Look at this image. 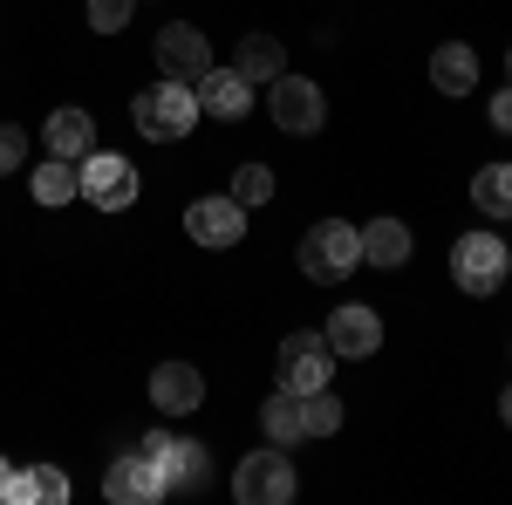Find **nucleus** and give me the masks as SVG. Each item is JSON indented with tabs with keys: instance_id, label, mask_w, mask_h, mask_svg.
<instances>
[{
	"instance_id": "obj_1",
	"label": "nucleus",
	"mask_w": 512,
	"mask_h": 505,
	"mask_svg": "<svg viewBox=\"0 0 512 505\" xmlns=\"http://www.w3.org/2000/svg\"><path fill=\"white\" fill-rule=\"evenodd\" d=\"M130 117H137V137H151V144H178V137H192V123H198L192 82L158 76L137 103H130Z\"/></svg>"
},
{
	"instance_id": "obj_2",
	"label": "nucleus",
	"mask_w": 512,
	"mask_h": 505,
	"mask_svg": "<svg viewBox=\"0 0 512 505\" xmlns=\"http://www.w3.org/2000/svg\"><path fill=\"white\" fill-rule=\"evenodd\" d=\"M355 267H362V226H349V219L308 226V239H301V273H308L315 287H335V280H349Z\"/></svg>"
},
{
	"instance_id": "obj_3",
	"label": "nucleus",
	"mask_w": 512,
	"mask_h": 505,
	"mask_svg": "<svg viewBox=\"0 0 512 505\" xmlns=\"http://www.w3.org/2000/svg\"><path fill=\"white\" fill-rule=\"evenodd\" d=\"M512 273V253L499 233H465L458 246H451V280H458V294H472V301H485V294H499Z\"/></svg>"
},
{
	"instance_id": "obj_4",
	"label": "nucleus",
	"mask_w": 512,
	"mask_h": 505,
	"mask_svg": "<svg viewBox=\"0 0 512 505\" xmlns=\"http://www.w3.org/2000/svg\"><path fill=\"white\" fill-rule=\"evenodd\" d=\"M294 465H287V444H267V451H253V458H239L233 471V499L239 505H287L294 499Z\"/></svg>"
},
{
	"instance_id": "obj_5",
	"label": "nucleus",
	"mask_w": 512,
	"mask_h": 505,
	"mask_svg": "<svg viewBox=\"0 0 512 505\" xmlns=\"http://www.w3.org/2000/svg\"><path fill=\"white\" fill-rule=\"evenodd\" d=\"M267 110H274V130H287V137H315L321 123H328V96H321L308 76H287V69H280V76L267 82Z\"/></svg>"
},
{
	"instance_id": "obj_6",
	"label": "nucleus",
	"mask_w": 512,
	"mask_h": 505,
	"mask_svg": "<svg viewBox=\"0 0 512 505\" xmlns=\"http://www.w3.org/2000/svg\"><path fill=\"white\" fill-rule=\"evenodd\" d=\"M82 178V198L96 205V212H123V205H137V164L117 151H89L76 164Z\"/></svg>"
},
{
	"instance_id": "obj_7",
	"label": "nucleus",
	"mask_w": 512,
	"mask_h": 505,
	"mask_svg": "<svg viewBox=\"0 0 512 505\" xmlns=\"http://www.w3.org/2000/svg\"><path fill=\"white\" fill-rule=\"evenodd\" d=\"M328 369H335V349H328L321 328H294V335L280 342V389H294V396L328 389Z\"/></svg>"
},
{
	"instance_id": "obj_8",
	"label": "nucleus",
	"mask_w": 512,
	"mask_h": 505,
	"mask_svg": "<svg viewBox=\"0 0 512 505\" xmlns=\"http://www.w3.org/2000/svg\"><path fill=\"white\" fill-rule=\"evenodd\" d=\"M185 233H192L198 246H212V253H226V246L246 239V205H239L233 192L226 198H192V205H185Z\"/></svg>"
},
{
	"instance_id": "obj_9",
	"label": "nucleus",
	"mask_w": 512,
	"mask_h": 505,
	"mask_svg": "<svg viewBox=\"0 0 512 505\" xmlns=\"http://www.w3.org/2000/svg\"><path fill=\"white\" fill-rule=\"evenodd\" d=\"M144 458H151V471H158L164 492L205 485V444H192V437H164V430H151V437H144Z\"/></svg>"
},
{
	"instance_id": "obj_10",
	"label": "nucleus",
	"mask_w": 512,
	"mask_h": 505,
	"mask_svg": "<svg viewBox=\"0 0 512 505\" xmlns=\"http://www.w3.org/2000/svg\"><path fill=\"white\" fill-rule=\"evenodd\" d=\"M328 349L342 355V362H362V355H376L383 349V314L376 308H362V301H349V308H335L328 314Z\"/></svg>"
},
{
	"instance_id": "obj_11",
	"label": "nucleus",
	"mask_w": 512,
	"mask_h": 505,
	"mask_svg": "<svg viewBox=\"0 0 512 505\" xmlns=\"http://www.w3.org/2000/svg\"><path fill=\"white\" fill-rule=\"evenodd\" d=\"M192 96H198V117H219V123H239L253 110V82L239 76V69H219V62L192 82Z\"/></svg>"
},
{
	"instance_id": "obj_12",
	"label": "nucleus",
	"mask_w": 512,
	"mask_h": 505,
	"mask_svg": "<svg viewBox=\"0 0 512 505\" xmlns=\"http://www.w3.org/2000/svg\"><path fill=\"white\" fill-rule=\"evenodd\" d=\"M205 69H212V41L198 35V28H185V21H178V28H164V35H158V76L198 82Z\"/></svg>"
},
{
	"instance_id": "obj_13",
	"label": "nucleus",
	"mask_w": 512,
	"mask_h": 505,
	"mask_svg": "<svg viewBox=\"0 0 512 505\" xmlns=\"http://www.w3.org/2000/svg\"><path fill=\"white\" fill-rule=\"evenodd\" d=\"M103 492H110L117 505H151V499H164L158 471H151V458H144V444H137V451H123V458H110Z\"/></svg>"
},
{
	"instance_id": "obj_14",
	"label": "nucleus",
	"mask_w": 512,
	"mask_h": 505,
	"mask_svg": "<svg viewBox=\"0 0 512 505\" xmlns=\"http://www.w3.org/2000/svg\"><path fill=\"white\" fill-rule=\"evenodd\" d=\"M151 403H158L164 417H192L198 403H205V376H198L192 362H158L151 369Z\"/></svg>"
},
{
	"instance_id": "obj_15",
	"label": "nucleus",
	"mask_w": 512,
	"mask_h": 505,
	"mask_svg": "<svg viewBox=\"0 0 512 505\" xmlns=\"http://www.w3.org/2000/svg\"><path fill=\"white\" fill-rule=\"evenodd\" d=\"M41 144H48V157H89L96 151V123H89V110H76V103H62V110H48V123H41Z\"/></svg>"
},
{
	"instance_id": "obj_16",
	"label": "nucleus",
	"mask_w": 512,
	"mask_h": 505,
	"mask_svg": "<svg viewBox=\"0 0 512 505\" xmlns=\"http://www.w3.org/2000/svg\"><path fill=\"white\" fill-rule=\"evenodd\" d=\"M431 82L444 89V96H472V82H478V55L465 48V41H437V48H431Z\"/></svg>"
},
{
	"instance_id": "obj_17",
	"label": "nucleus",
	"mask_w": 512,
	"mask_h": 505,
	"mask_svg": "<svg viewBox=\"0 0 512 505\" xmlns=\"http://www.w3.org/2000/svg\"><path fill=\"white\" fill-rule=\"evenodd\" d=\"M362 260L369 267H403L410 260V226L403 219H369L362 226Z\"/></svg>"
},
{
	"instance_id": "obj_18",
	"label": "nucleus",
	"mask_w": 512,
	"mask_h": 505,
	"mask_svg": "<svg viewBox=\"0 0 512 505\" xmlns=\"http://www.w3.org/2000/svg\"><path fill=\"white\" fill-rule=\"evenodd\" d=\"M233 69L253 82V89H260V82H274L280 69H287V48H280L274 35H246V41L233 48Z\"/></svg>"
},
{
	"instance_id": "obj_19",
	"label": "nucleus",
	"mask_w": 512,
	"mask_h": 505,
	"mask_svg": "<svg viewBox=\"0 0 512 505\" xmlns=\"http://www.w3.org/2000/svg\"><path fill=\"white\" fill-rule=\"evenodd\" d=\"M260 424H267L274 444H301V437H308V424H301V396H294V389H274V396L260 403Z\"/></svg>"
},
{
	"instance_id": "obj_20",
	"label": "nucleus",
	"mask_w": 512,
	"mask_h": 505,
	"mask_svg": "<svg viewBox=\"0 0 512 505\" xmlns=\"http://www.w3.org/2000/svg\"><path fill=\"white\" fill-rule=\"evenodd\" d=\"M62 499H69V471L28 465L21 478H14V505H62Z\"/></svg>"
},
{
	"instance_id": "obj_21",
	"label": "nucleus",
	"mask_w": 512,
	"mask_h": 505,
	"mask_svg": "<svg viewBox=\"0 0 512 505\" xmlns=\"http://www.w3.org/2000/svg\"><path fill=\"white\" fill-rule=\"evenodd\" d=\"M472 205L485 219H512V164H485L472 178Z\"/></svg>"
},
{
	"instance_id": "obj_22",
	"label": "nucleus",
	"mask_w": 512,
	"mask_h": 505,
	"mask_svg": "<svg viewBox=\"0 0 512 505\" xmlns=\"http://www.w3.org/2000/svg\"><path fill=\"white\" fill-rule=\"evenodd\" d=\"M35 198H41V205H69V198H82L76 157H48V164L35 171Z\"/></svg>"
},
{
	"instance_id": "obj_23",
	"label": "nucleus",
	"mask_w": 512,
	"mask_h": 505,
	"mask_svg": "<svg viewBox=\"0 0 512 505\" xmlns=\"http://www.w3.org/2000/svg\"><path fill=\"white\" fill-rule=\"evenodd\" d=\"M301 424H308V437H335V430H342L335 389H308V396H301Z\"/></svg>"
},
{
	"instance_id": "obj_24",
	"label": "nucleus",
	"mask_w": 512,
	"mask_h": 505,
	"mask_svg": "<svg viewBox=\"0 0 512 505\" xmlns=\"http://www.w3.org/2000/svg\"><path fill=\"white\" fill-rule=\"evenodd\" d=\"M233 198L246 205V212L267 205V198H274V171H267V164H239V171H233Z\"/></svg>"
},
{
	"instance_id": "obj_25",
	"label": "nucleus",
	"mask_w": 512,
	"mask_h": 505,
	"mask_svg": "<svg viewBox=\"0 0 512 505\" xmlns=\"http://www.w3.org/2000/svg\"><path fill=\"white\" fill-rule=\"evenodd\" d=\"M130 7L137 0H89V28L96 35H117V28H130Z\"/></svg>"
},
{
	"instance_id": "obj_26",
	"label": "nucleus",
	"mask_w": 512,
	"mask_h": 505,
	"mask_svg": "<svg viewBox=\"0 0 512 505\" xmlns=\"http://www.w3.org/2000/svg\"><path fill=\"white\" fill-rule=\"evenodd\" d=\"M21 157H28V130L0 123V178H7V171H21Z\"/></svg>"
},
{
	"instance_id": "obj_27",
	"label": "nucleus",
	"mask_w": 512,
	"mask_h": 505,
	"mask_svg": "<svg viewBox=\"0 0 512 505\" xmlns=\"http://www.w3.org/2000/svg\"><path fill=\"white\" fill-rule=\"evenodd\" d=\"M492 130H512V89L492 96Z\"/></svg>"
},
{
	"instance_id": "obj_28",
	"label": "nucleus",
	"mask_w": 512,
	"mask_h": 505,
	"mask_svg": "<svg viewBox=\"0 0 512 505\" xmlns=\"http://www.w3.org/2000/svg\"><path fill=\"white\" fill-rule=\"evenodd\" d=\"M14 478H21V471H14V458H0V505H14Z\"/></svg>"
},
{
	"instance_id": "obj_29",
	"label": "nucleus",
	"mask_w": 512,
	"mask_h": 505,
	"mask_svg": "<svg viewBox=\"0 0 512 505\" xmlns=\"http://www.w3.org/2000/svg\"><path fill=\"white\" fill-rule=\"evenodd\" d=\"M499 417H506V424H512V389H506V396H499Z\"/></svg>"
},
{
	"instance_id": "obj_30",
	"label": "nucleus",
	"mask_w": 512,
	"mask_h": 505,
	"mask_svg": "<svg viewBox=\"0 0 512 505\" xmlns=\"http://www.w3.org/2000/svg\"><path fill=\"white\" fill-rule=\"evenodd\" d=\"M506 76H512V55H506Z\"/></svg>"
}]
</instances>
